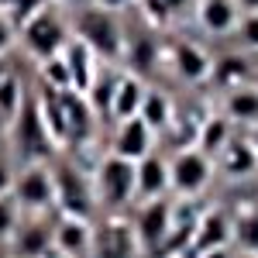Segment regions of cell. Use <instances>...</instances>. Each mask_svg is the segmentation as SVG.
Listing matches in <instances>:
<instances>
[{
    "mask_svg": "<svg viewBox=\"0 0 258 258\" xmlns=\"http://www.w3.org/2000/svg\"><path fill=\"white\" fill-rule=\"evenodd\" d=\"M38 117L45 124V131H48V138L55 141V148H69V131H66V117H62V107H59V97H55V90H45L38 100Z\"/></svg>",
    "mask_w": 258,
    "mask_h": 258,
    "instance_id": "obj_23",
    "label": "cell"
},
{
    "mask_svg": "<svg viewBox=\"0 0 258 258\" xmlns=\"http://www.w3.org/2000/svg\"><path fill=\"white\" fill-rule=\"evenodd\" d=\"M135 200V162L117 159V155H103L97 165V207H127Z\"/></svg>",
    "mask_w": 258,
    "mask_h": 258,
    "instance_id": "obj_5",
    "label": "cell"
},
{
    "mask_svg": "<svg viewBox=\"0 0 258 258\" xmlns=\"http://www.w3.org/2000/svg\"><path fill=\"white\" fill-rule=\"evenodd\" d=\"M234 7L244 14H258V0H234Z\"/></svg>",
    "mask_w": 258,
    "mask_h": 258,
    "instance_id": "obj_37",
    "label": "cell"
},
{
    "mask_svg": "<svg viewBox=\"0 0 258 258\" xmlns=\"http://www.w3.org/2000/svg\"><path fill=\"white\" fill-rule=\"evenodd\" d=\"M69 21L62 18L59 11H52V7H45V11H38L31 21H24L18 28V38L21 45H24V52L31 55V59H52V55H59L62 45L69 41Z\"/></svg>",
    "mask_w": 258,
    "mask_h": 258,
    "instance_id": "obj_3",
    "label": "cell"
},
{
    "mask_svg": "<svg viewBox=\"0 0 258 258\" xmlns=\"http://www.w3.org/2000/svg\"><path fill=\"white\" fill-rule=\"evenodd\" d=\"M248 141H251V148H255V152H258V124H255V127H251V135H248Z\"/></svg>",
    "mask_w": 258,
    "mask_h": 258,
    "instance_id": "obj_41",
    "label": "cell"
},
{
    "mask_svg": "<svg viewBox=\"0 0 258 258\" xmlns=\"http://www.w3.org/2000/svg\"><path fill=\"white\" fill-rule=\"evenodd\" d=\"M0 138H4V124H0Z\"/></svg>",
    "mask_w": 258,
    "mask_h": 258,
    "instance_id": "obj_44",
    "label": "cell"
},
{
    "mask_svg": "<svg viewBox=\"0 0 258 258\" xmlns=\"http://www.w3.org/2000/svg\"><path fill=\"white\" fill-rule=\"evenodd\" d=\"M127 4H131V0H93V7H100V11H110V14H120Z\"/></svg>",
    "mask_w": 258,
    "mask_h": 258,
    "instance_id": "obj_36",
    "label": "cell"
},
{
    "mask_svg": "<svg viewBox=\"0 0 258 258\" xmlns=\"http://www.w3.org/2000/svg\"><path fill=\"white\" fill-rule=\"evenodd\" d=\"M197 18L207 35H231V31H238L241 11L234 7V0H200Z\"/></svg>",
    "mask_w": 258,
    "mask_h": 258,
    "instance_id": "obj_18",
    "label": "cell"
},
{
    "mask_svg": "<svg viewBox=\"0 0 258 258\" xmlns=\"http://www.w3.org/2000/svg\"><path fill=\"white\" fill-rule=\"evenodd\" d=\"M62 107V117H66V131H69V148H80L97 135V114L90 110V103L83 93H73V90H62L55 93Z\"/></svg>",
    "mask_w": 258,
    "mask_h": 258,
    "instance_id": "obj_10",
    "label": "cell"
},
{
    "mask_svg": "<svg viewBox=\"0 0 258 258\" xmlns=\"http://www.w3.org/2000/svg\"><path fill=\"white\" fill-rule=\"evenodd\" d=\"M18 227V203L14 197H0V238H11Z\"/></svg>",
    "mask_w": 258,
    "mask_h": 258,
    "instance_id": "obj_32",
    "label": "cell"
},
{
    "mask_svg": "<svg viewBox=\"0 0 258 258\" xmlns=\"http://www.w3.org/2000/svg\"><path fill=\"white\" fill-rule=\"evenodd\" d=\"M14 41H18V28H14V21L0 11V55H7Z\"/></svg>",
    "mask_w": 258,
    "mask_h": 258,
    "instance_id": "obj_34",
    "label": "cell"
},
{
    "mask_svg": "<svg viewBox=\"0 0 258 258\" xmlns=\"http://www.w3.org/2000/svg\"><path fill=\"white\" fill-rule=\"evenodd\" d=\"M138 117L145 120L155 135H159V131H165V127H169V120H172V103H169V97H165L162 90H145Z\"/></svg>",
    "mask_w": 258,
    "mask_h": 258,
    "instance_id": "obj_26",
    "label": "cell"
},
{
    "mask_svg": "<svg viewBox=\"0 0 258 258\" xmlns=\"http://www.w3.org/2000/svg\"><path fill=\"white\" fill-rule=\"evenodd\" d=\"M227 138H231V120L227 117H207L200 120V135H197V152H203L207 159L214 162V155H217L220 148L227 145Z\"/></svg>",
    "mask_w": 258,
    "mask_h": 258,
    "instance_id": "obj_24",
    "label": "cell"
},
{
    "mask_svg": "<svg viewBox=\"0 0 258 258\" xmlns=\"http://www.w3.org/2000/svg\"><path fill=\"white\" fill-rule=\"evenodd\" d=\"M131 231H135V241H138L141 251L155 255V251L162 248V241L169 238V231H172V203H169L165 197L141 203L138 214H135Z\"/></svg>",
    "mask_w": 258,
    "mask_h": 258,
    "instance_id": "obj_8",
    "label": "cell"
},
{
    "mask_svg": "<svg viewBox=\"0 0 258 258\" xmlns=\"http://www.w3.org/2000/svg\"><path fill=\"white\" fill-rule=\"evenodd\" d=\"M231 231H234L231 238H238V244L244 251H258V210H251L244 220H238Z\"/></svg>",
    "mask_w": 258,
    "mask_h": 258,
    "instance_id": "obj_30",
    "label": "cell"
},
{
    "mask_svg": "<svg viewBox=\"0 0 258 258\" xmlns=\"http://www.w3.org/2000/svg\"><path fill=\"white\" fill-rule=\"evenodd\" d=\"M45 7H48V0H11L7 4V18L14 21V28H21L24 21H31Z\"/></svg>",
    "mask_w": 258,
    "mask_h": 258,
    "instance_id": "obj_31",
    "label": "cell"
},
{
    "mask_svg": "<svg viewBox=\"0 0 258 258\" xmlns=\"http://www.w3.org/2000/svg\"><path fill=\"white\" fill-rule=\"evenodd\" d=\"M114 86H117V69L114 66H100L93 86L86 90V103L97 114L100 124H110V103H114Z\"/></svg>",
    "mask_w": 258,
    "mask_h": 258,
    "instance_id": "obj_20",
    "label": "cell"
},
{
    "mask_svg": "<svg viewBox=\"0 0 258 258\" xmlns=\"http://www.w3.org/2000/svg\"><path fill=\"white\" fill-rule=\"evenodd\" d=\"M7 76H11V66H7V59H4V55H0V83L7 80Z\"/></svg>",
    "mask_w": 258,
    "mask_h": 258,
    "instance_id": "obj_40",
    "label": "cell"
},
{
    "mask_svg": "<svg viewBox=\"0 0 258 258\" xmlns=\"http://www.w3.org/2000/svg\"><path fill=\"white\" fill-rule=\"evenodd\" d=\"M238 258H258V251H244V255H238Z\"/></svg>",
    "mask_w": 258,
    "mask_h": 258,
    "instance_id": "obj_42",
    "label": "cell"
},
{
    "mask_svg": "<svg viewBox=\"0 0 258 258\" xmlns=\"http://www.w3.org/2000/svg\"><path fill=\"white\" fill-rule=\"evenodd\" d=\"M224 117H231V124H244L255 127L258 124V86H234L227 90V103H224Z\"/></svg>",
    "mask_w": 258,
    "mask_h": 258,
    "instance_id": "obj_21",
    "label": "cell"
},
{
    "mask_svg": "<svg viewBox=\"0 0 258 258\" xmlns=\"http://www.w3.org/2000/svg\"><path fill=\"white\" fill-rule=\"evenodd\" d=\"M93 238V255L97 258H138V241H135V231L127 224H100L97 231L90 234Z\"/></svg>",
    "mask_w": 258,
    "mask_h": 258,
    "instance_id": "obj_12",
    "label": "cell"
},
{
    "mask_svg": "<svg viewBox=\"0 0 258 258\" xmlns=\"http://www.w3.org/2000/svg\"><path fill=\"white\" fill-rule=\"evenodd\" d=\"M238 35H241V45L258 52V14H244L238 21Z\"/></svg>",
    "mask_w": 258,
    "mask_h": 258,
    "instance_id": "obj_33",
    "label": "cell"
},
{
    "mask_svg": "<svg viewBox=\"0 0 258 258\" xmlns=\"http://www.w3.org/2000/svg\"><path fill=\"white\" fill-rule=\"evenodd\" d=\"M214 179V162L197 148H182L176 159L169 162V189H176L179 197H197L210 186Z\"/></svg>",
    "mask_w": 258,
    "mask_h": 258,
    "instance_id": "obj_6",
    "label": "cell"
},
{
    "mask_svg": "<svg viewBox=\"0 0 258 258\" xmlns=\"http://www.w3.org/2000/svg\"><path fill=\"white\" fill-rule=\"evenodd\" d=\"M62 62H66V69H69V80H73V93H83L86 97V90L93 86L100 73V59L90 52V45L80 41L76 35H69V41L62 45Z\"/></svg>",
    "mask_w": 258,
    "mask_h": 258,
    "instance_id": "obj_11",
    "label": "cell"
},
{
    "mask_svg": "<svg viewBox=\"0 0 258 258\" xmlns=\"http://www.w3.org/2000/svg\"><path fill=\"white\" fill-rule=\"evenodd\" d=\"M214 169H220L227 179H244L258 169V152L248 138H227V145L214 155Z\"/></svg>",
    "mask_w": 258,
    "mask_h": 258,
    "instance_id": "obj_14",
    "label": "cell"
},
{
    "mask_svg": "<svg viewBox=\"0 0 258 258\" xmlns=\"http://www.w3.org/2000/svg\"><path fill=\"white\" fill-rule=\"evenodd\" d=\"M141 97H145V83L135 73H117V86H114V103H110V120H131L141 110Z\"/></svg>",
    "mask_w": 258,
    "mask_h": 258,
    "instance_id": "obj_17",
    "label": "cell"
},
{
    "mask_svg": "<svg viewBox=\"0 0 258 258\" xmlns=\"http://www.w3.org/2000/svg\"><path fill=\"white\" fill-rule=\"evenodd\" d=\"M148 152H155V131L141 117L120 120L117 127H114V135H110V155L127 159V162H141Z\"/></svg>",
    "mask_w": 258,
    "mask_h": 258,
    "instance_id": "obj_9",
    "label": "cell"
},
{
    "mask_svg": "<svg viewBox=\"0 0 258 258\" xmlns=\"http://www.w3.org/2000/svg\"><path fill=\"white\" fill-rule=\"evenodd\" d=\"M52 251V227L31 220L24 227H14V255L18 258H45Z\"/></svg>",
    "mask_w": 258,
    "mask_h": 258,
    "instance_id": "obj_19",
    "label": "cell"
},
{
    "mask_svg": "<svg viewBox=\"0 0 258 258\" xmlns=\"http://www.w3.org/2000/svg\"><path fill=\"white\" fill-rule=\"evenodd\" d=\"M69 31L80 41L90 45V52L100 62H117L124 55V28H120L117 14L100 11V7H80L76 18L69 21Z\"/></svg>",
    "mask_w": 258,
    "mask_h": 258,
    "instance_id": "obj_1",
    "label": "cell"
},
{
    "mask_svg": "<svg viewBox=\"0 0 258 258\" xmlns=\"http://www.w3.org/2000/svg\"><path fill=\"white\" fill-rule=\"evenodd\" d=\"M11 197L18 207L24 210H48L52 207V200H55V189H52V169H48V162H31V165H24L18 176H14V186H11Z\"/></svg>",
    "mask_w": 258,
    "mask_h": 258,
    "instance_id": "obj_7",
    "label": "cell"
},
{
    "mask_svg": "<svg viewBox=\"0 0 258 258\" xmlns=\"http://www.w3.org/2000/svg\"><path fill=\"white\" fill-rule=\"evenodd\" d=\"M7 4H11V0H0V11H7Z\"/></svg>",
    "mask_w": 258,
    "mask_h": 258,
    "instance_id": "obj_43",
    "label": "cell"
},
{
    "mask_svg": "<svg viewBox=\"0 0 258 258\" xmlns=\"http://www.w3.org/2000/svg\"><path fill=\"white\" fill-rule=\"evenodd\" d=\"M248 76H251V69H248V59H244V55H220V59L210 66V80L217 83L220 90L244 86Z\"/></svg>",
    "mask_w": 258,
    "mask_h": 258,
    "instance_id": "obj_25",
    "label": "cell"
},
{
    "mask_svg": "<svg viewBox=\"0 0 258 258\" xmlns=\"http://www.w3.org/2000/svg\"><path fill=\"white\" fill-rule=\"evenodd\" d=\"M127 55V73H135V76H141V73H152L155 66H159V45H155V38L152 35H138V38H131V52H124Z\"/></svg>",
    "mask_w": 258,
    "mask_h": 258,
    "instance_id": "obj_27",
    "label": "cell"
},
{
    "mask_svg": "<svg viewBox=\"0 0 258 258\" xmlns=\"http://www.w3.org/2000/svg\"><path fill=\"white\" fill-rule=\"evenodd\" d=\"M14 165L7 159H0V197H11V186H14Z\"/></svg>",
    "mask_w": 258,
    "mask_h": 258,
    "instance_id": "obj_35",
    "label": "cell"
},
{
    "mask_svg": "<svg viewBox=\"0 0 258 258\" xmlns=\"http://www.w3.org/2000/svg\"><path fill=\"white\" fill-rule=\"evenodd\" d=\"M197 258H234V255H231V248H210V251H203Z\"/></svg>",
    "mask_w": 258,
    "mask_h": 258,
    "instance_id": "obj_38",
    "label": "cell"
},
{
    "mask_svg": "<svg viewBox=\"0 0 258 258\" xmlns=\"http://www.w3.org/2000/svg\"><path fill=\"white\" fill-rule=\"evenodd\" d=\"M172 66H176L179 80L207 83L210 80V66H214V59H210L200 45H193V41H176V48H172Z\"/></svg>",
    "mask_w": 258,
    "mask_h": 258,
    "instance_id": "obj_16",
    "label": "cell"
},
{
    "mask_svg": "<svg viewBox=\"0 0 258 258\" xmlns=\"http://www.w3.org/2000/svg\"><path fill=\"white\" fill-rule=\"evenodd\" d=\"M52 189H55V200L52 207H59L62 217H76V220H93L97 214V193L90 186V179L83 176V169L62 162L59 169H52Z\"/></svg>",
    "mask_w": 258,
    "mask_h": 258,
    "instance_id": "obj_2",
    "label": "cell"
},
{
    "mask_svg": "<svg viewBox=\"0 0 258 258\" xmlns=\"http://www.w3.org/2000/svg\"><path fill=\"white\" fill-rule=\"evenodd\" d=\"M11 138H14V148H18V155H21L24 165H31V162H48L59 152L55 141L48 138L41 117H38V103L31 97H24L18 117L11 120Z\"/></svg>",
    "mask_w": 258,
    "mask_h": 258,
    "instance_id": "obj_4",
    "label": "cell"
},
{
    "mask_svg": "<svg viewBox=\"0 0 258 258\" xmlns=\"http://www.w3.org/2000/svg\"><path fill=\"white\" fill-rule=\"evenodd\" d=\"M62 7H76V11H80V7H90V4H93V0H59Z\"/></svg>",
    "mask_w": 258,
    "mask_h": 258,
    "instance_id": "obj_39",
    "label": "cell"
},
{
    "mask_svg": "<svg viewBox=\"0 0 258 258\" xmlns=\"http://www.w3.org/2000/svg\"><path fill=\"white\" fill-rule=\"evenodd\" d=\"M227 244H231V220L224 217L220 210H210V214H203V217L197 220L186 251L197 258V255H203V251H210V248H227Z\"/></svg>",
    "mask_w": 258,
    "mask_h": 258,
    "instance_id": "obj_15",
    "label": "cell"
},
{
    "mask_svg": "<svg viewBox=\"0 0 258 258\" xmlns=\"http://www.w3.org/2000/svg\"><path fill=\"white\" fill-rule=\"evenodd\" d=\"M38 69H41V83H45V90H55V93L73 90V80H69V69H66L62 55H52V59L38 62Z\"/></svg>",
    "mask_w": 258,
    "mask_h": 258,
    "instance_id": "obj_29",
    "label": "cell"
},
{
    "mask_svg": "<svg viewBox=\"0 0 258 258\" xmlns=\"http://www.w3.org/2000/svg\"><path fill=\"white\" fill-rule=\"evenodd\" d=\"M169 193V162L148 152L141 162H135V200L148 203Z\"/></svg>",
    "mask_w": 258,
    "mask_h": 258,
    "instance_id": "obj_13",
    "label": "cell"
},
{
    "mask_svg": "<svg viewBox=\"0 0 258 258\" xmlns=\"http://www.w3.org/2000/svg\"><path fill=\"white\" fill-rule=\"evenodd\" d=\"M90 224L86 220H76V217H62L55 224V231H52V244L66 251V255H83L86 248H90Z\"/></svg>",
    "mask_w": 258,
    "mask_h": 258,
    "instance_id": "obj_22",
    "label": "cell"
},
{
    "mask_svg": "<svg viewBox=\"0 0 258 258\" xmlns=\"http://www.w3.org/2000/svg\"><path fill=\"white\" fill-rule=\"evenodd\" d=\"M21 103H24V86H21V80L11 73L7 80L0 83V124L18 117V110H21Z\"/></svg>",
    "mask_w": 258,
    "mask_h": 258,
    "instance_id": "obj_28",
    "label": "cell"
}]
</instances>
